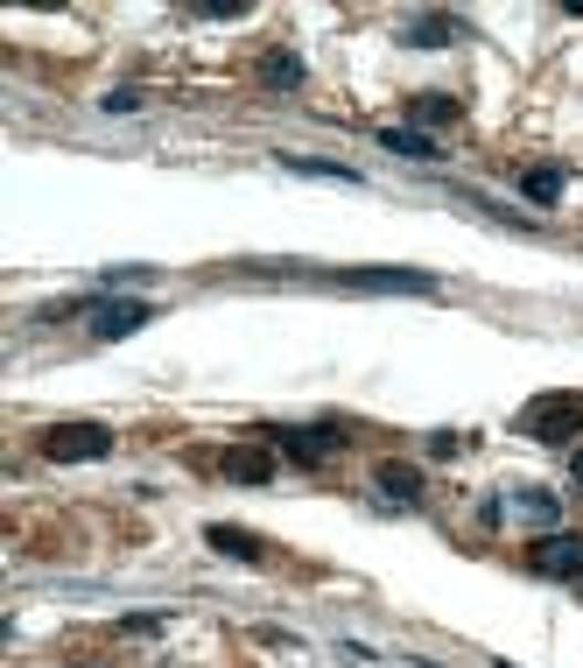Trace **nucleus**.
I'll return each mask as SVG.
<instances>
[{
	"label": "nucleus",
	"instance_id": "2eb2a0df",
	"mask_svg": "<svg viewBox=\"0 0 583 668\" xmlns=\"http://www.w3.org/2000/svg\"><path fill=\"white\" fill-rule=\"evenodd\" d=\"M562 183H570L562 169H528V177H520V198H534V204H555V198H562Z\"/></svg>",
	"mask_w": 583,
	"mask_h": 668
},
{
	"label": "nucleus",
	"instance_id": "f8f14e48",
	"mask_svg": "<svg viewBox=\"0 0 583 668\" xmlns=\"http://www.w3.org/2000/svg\"><path fill=\"white\" fill-rule=\"evenodd\" d=\"M380 148H386V156H415V162L436 156V141H430V134H415V127H380Z\"/></svg>",
	"mask_w": 583,
	"mask_h": 668
},
{
	"label": "nucleus",
	"instance_id": "39448f33",
	"mask_svg": "<svg viewBox=\"0 0 583 668\" xmlns=\"http://www.w3.org/2000/svg\"><path fill=\"white\" fill-rule=\"evenodd\" d=\"M344 444V423H303V430H275V450H288V457H324V450H338Z\"/></svg>",
	"mask_w": 583,
	"mask_h": 668
},
{
	"label": "nucleus",
	"instance_id": "6e6552de",
	"mask_svg": "<svg viewBox=\"0 0 583 668\" xmlns=\"http://www.w3.org/2000/svg\"><path fill=\"white\" fill-rule=\"evenodd\" d=\"M204 542L219 549V556H232V563H261V556H267V542H261L254 528H225V521H211Z\"/></svg>",
	"mask_w": 583,
	"mask_h": 668
},
{
	"label": "nucleus",
	"instance_id": "dca6fc26",
	"mask_svg": "<svg viewBox=\"0 0 583 668\" xmlns=\"http://www.w3.org/2000/svg\"><path fill=\"white\" fill-rule=\"evenodd\" d=\"M520 513H528V521H555V492L528 486V492H520Z\"/></svg>",
	"mask_w": 583,
	"mask_h": 668
},
{
	"label": "nucleus",
	"instance_id": "4468645a",
	"mask_svg": "<svg viewBox=\"0 0 583 668\" xmlns=\"http://www.w3.org/2000/svg\"><path fill=\"white\" fill-rule=\"evenodd\" d=\"M407 113H415L422 127H451V120H457V99H451V92H422V99L407 106Z\"/></svg>",
	"mask_w": 583,
	"mask_h": 668
},
{
	"label": "nucleus",
	"instance_id": "f3484780",
	"mask_svg": "<svg viewBox=\"0 0 583 668\" xmlns=\"http://www.w3.org/2000/svg\"><path fill=\"white\" fill-rule=\"evenodd\" d=\"M106 113H141V92H106Z\"/></svg>",
	"mask_w": 583,
	"mask_h": 668
},
{
	"label": "nucleus",
	"instance_id": "9b49d317",
	"mask_svg": "<svg viewBox=\"0 0 583 668\" xmlns=\"http://www.w3.org/2000/svg\"><path fill=\"white\" fill-rule=\"evenodd\" d=\"M288 177H324V183H359V169H344V162H324V156H282Z\"/></svg>",
	"mask_w": 583,
	"mask_h": 668
},
{
	"label": "nucleus",
	"instance_id": "a211bd4d",
	"mask_svg": "<svg viewBox=\"0 0 583 668\" xmlns=\"http://www.w3.org/2000/svg\"><path fill=\"white\" fill-rule=\"evenodd\" d=\"M570 479H576V486H583V450H576V457H570Z\"/></svg>",
	"mask_w": 583,
	"mask_h": 668
},
{
	"label": "nucleus",
	"instance_id": "7ed1b4c3",
	"mask_svg": "<svg viewBox=\"0 0 583 668\" xmlns=\"http://www.w3.org/2000/svg\"><path fill=\"white\" fill-rule=\"evenodd\" d=\"M106 450H113L106 423H50L43 430V457H56V465H85V457H106Z\"/></svg>",
	"mask_w": 583,
	"mask_h": 668
},
{
	"label": "nucleus",
	"instance_id": "0eeeda50",
	"mask_svg": "<svg viewBox=\"0 0 583 668\" xmlns=\"http://www.w3.org/2000/svg\"><path fill=\"white\" fill-rule=\"evenodd\" d=\"M373 486H380L394 507H415V500H422V471L407 465V457H380V465H373Z\"/></svg>",
	"mask_w": 583,
	"mask_h": 668
},
{
	"label": "nucleus",
	"instance_id": "f257e3e1",
	"mask_svg": "<svg viewBox=\"0 0 583 668\" xmlns=\"http://www.w3.org/2000/svg\"><path fill=\"white\" fill-rule=\"evenodd\" d=\"M513 430L520 436H534V444H576V430H583V401L576 394H534L528 409L513 415Z\"/></svg>",
	"mask_w": 583,
	"mask_h": 668
},
{
	"label": "nucleus",
	"instance_id": "423d86ee",
	"mask_svg": "<svg viewBox=\"0 0 583 668\" xmlns=\"http://www.w3.org/2000/svg\"><path fill=\"white\" fill-rule=\"evenodd\" d=\"M141 324H155V303H99V310H92V338H134L141 331Z\"/></svg>",
	"mask_w": 583,
	"mask_h": 668
},
{
	"label": "nucleus",
	"instance_id": "20e7f679",
	"mask_svg": "<svg viewBox=\"0 0 583 668\" xmlns=\"http://www.w3.org/2000/svg\"><path fill=\"white\" fill-rule=\"evenodd\" d=\"M528 563L541 577H583V534H541L528 549Z\"/></svg>",
	"mask_w": 583,
	"mask_h": 668
},
{
	"label": "nucleus",
	"instance_id": "1a4fd4ad",
	"mask_svg": "<svg viewBox=\"0 0 583 668\" xmlns=\"http://www.w3.org/2000/svg\"><path fill=\"white\" fill-rule=\"evenodd\" d=\"M225 471H232L240 486H267V479H275V457H267L261 444H246V450H232V457H225Z\"/></svg>",
	"mask_w": 583,
	"mask_h": 668
},
{
	"label": "nucleus",
	"instance_id": "ddd939ff",
	"mask_svg": "<svg viewBox=\"0 0 583 668\" xmlns=\"http://www.w3.org/2000/svg\"><path fill=\"white\" fill-rule=\"evenodd\" d=\"M261 78H267V85H282V92H288V85H303V56H296V50H267V56H261Z\"/></svg>",
	"mask_w": 583,
	"mask_h": 668
},
{
	"label": "nucleus",
	"instance_id": "9d476101",
	"mask_svg": "<svg viewBox=\"0 0 583 668\" xmlns=\"http://www.w3.org/2000/svg\"><path fill=\"white\" fill-rule=\"evenodd\" d=\"M443 43H457L451 14H422V22H407V50H443Z\"/></svg>",
	"mask_w": 583,
	"mask_h": 668
},
{
	"label": "nucleus",
	"instance_id": "f03ea898",
	"mask_svg": "<svg viewBox=\"0 0 583 668\" xmlns=\"http://www.w3.org/2000/svg\"><path fill=\"white\" fill-rule=\"evenodd\" d=\"M338 289H359V296H436V275L430 267H338Z\"/></svg>",
	"mask_w": 583,
	"mask_h": 668
}]
</instances>
